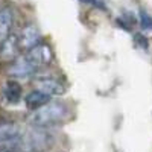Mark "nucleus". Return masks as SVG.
<instances>
[{"mask_svg": "<svg viewBox=\"0 0 152 152\" xmlns=\"http://www.w3.org/2000/svg\"><path fill=\"white\" fill-rule=\"evenodd\" d=\"M21 85L17 81H8L3 87V96L8 104H18L21 99Z\"/></svg>", "mask_w": 152, "mask_h": 152, "instance_id": "nucleus-11", "label": "nucleus"}, {"mask_svg": "<svg viewBox=\"0 0 152 152\" xmlns=\"http://www.w3.org/2000/svg\"><path fill=\"white\" fill-rule=\"evenodd\" d=\"M0 152H21L17 148H9V146H0Z\"/></svg>", "mask_w": 152, "mask_h": 152, "instance_id": "nucleus-14", "label": "nucleus"}, {"mask_svg": "<svg viewBox=\"0 0 152 152\" xmlns=\"http://www.w3.org/2000/svg\"><path fill=\"white\" fill-rule=\"evenodd\" d=\"M47 102H50V96L46 94L41 90H38V88H37V90H34V91H31L26 96V99H24V104H26L28 110H31V111H35L38 108H41Z\"/></svg>", "mask_w": 152, "mask_h": 152, "instance_id": "nucleus-10", "label": "nucleus"}, {"mask_svg": "<svg viewBox=\"0 0 152 152\" xmlns=\"http://www.w3.org/2000/svg\"><path fill=\"white\" fill-rule=\"evenodd\" d=\"M138 18H140V24L143 29H151L152 31V17L148 14L146 11H140L138 12Z\"/></svg>", "mask_w": 152, "mask_h": 152, "instance_id": "nucleus-12", "label": "nucleus"}, {"mask_svg": "<svg viewBox=\"0 0 152 152\" xmlns=\"http://www.w3.org/2000/svg\"><path fill=\"white\" fill-rule=\"evenodd\" d=\"M35 85H37L38 90L44 91L49 96H62L67 91L66 84H62V82H59L53 78H40V79L35 81Z\"/></svg>", "mask_w": 152, "mask_h": 152, "instance_id": "nucleus-7", "label": "nucleus"}, {"mask_svg": "<svg viewBox=\"0 0 152 152\" xmlns=\"http://www.w3.org/2000/svg\"><path fill=\"white\" fill-rule=\"evenodd\" d=\"M81 2H82V3H90V5H94V6H99V8L104 9V5H100L99 0H81Z\"/></svg>", "mask_w": 152, "mask_h": 152, "instance_id": "nucleus-15", "label": "nucleus"}, {"mask_svg": "<svg viewBox=\"0 0 152 152\" xmlns=\"http://www.w3.org/2000/svg\"><path fill=\"white\" fill-rule=\"evenodd\" d=\"M12 24H14V14L12 9L5 6L0 9V43H2L8 35H11Z\"/></svg>", "mask_w": 152, "mask_h": 152, "instance_id": "nucleus-9", "label": "nucleus"}, {"mask_svg": "<svg viewBox=\"0 0 152 152\" xmlns=\"http://www.w3.org/2000/svg\"><path fill=\"white\" fill-rule=\"evenodd\" d=\"M18 50H20L18 37H15V35H8L5 40L0 43V56L6 61L15 59L17 55H18Z\"/></svg>", "mask_w": 152, "mask_h": 152, "instance_id": "nucleus-8", "label": "nucleus"}, {"mask_svg": "<svg viewBox=\"0 0 152 152\" xmlns=\"http://www.w3.org/2000/svg\"><path fill=\"white\" fill-rule=\"evenodd\" d=\"M24 56H26L29 61H31V64L37 69H41V67H46L49 64H52V61H53V53H52V50H50V47L47 44H37L35 47L29 49L26 53H24Z\"/></svg>", "mask_w": 152, "mask_h": 152, "instance_id": "nucleus-3", "label": "nucleus"}, {"mask_svg": "<svg viewBox=\"0 0 152 152\" xmlns=\"http://www.w3.org/2000/svg\"><path fill=\"white\" fill-rule=\"evenodd\" d=\"M40 43H41V34L37 29V26H34V24H26V26L21 29L20 37H18L20 49L24 50V52H28L29 49L35 47Z\"/></svg>", "mask_w": 152, "mask_h": 152, "instance_id": "nucleus-6", "label": "nucleus"}, {"mask_svg": "<svg viewBox=\"0 0 152 152\" xmlns=\"http://www.w3.org/2000/svg\"><path fill=\"white\" fill-rule=\"evenodd\" d=\"M69 117V108L62 102H47L41 108L32 111L29 116V123L34 128H50L62 123Z\"/></svg>", "mask_w": 152, "mask_h": 152, "instance_id": "nucleus-1", "label": "nucleus"}, {"mask_svg": "<svg viewBox=\"0 0 152 152\" xmlns=\"http://www.w3.org/2000/svg\"><path fill=\"white\" fill-rule=\"evenodd\" d=\"M53 143V135L47 132L46 128H35L28 134L21 135L18 142V149L24 152H44L52 148Z\"/></svg>", "mask_w": 152, "mask_h": 152, "instance_id": "nucleus-2", "label": "nucleus"}, {"mask_svg": "<svg viewBox=\"0 0 152 152\" xmlns=\"http://www.w3.org/2000/svg\"><path fill=\"white\" fill-rule=\"evenodd\" d=\"M37 67L31 64V61L26 56H18L15 59H12L11 66L8 69V75L12 78H29V76L37 73Z\"/></svg>", "mask_w": 152, "mask_h": 152, "instance_id": "nucleus-5", "label": "nucleus"}, {"mask_svg": "<svg viewBox=\"0 0 152 152\" xmlns=\"http://www.w3.org/2000/svg\"><path fill=\"white\" fill-rule=\"evenodd\" d=\"M134 41L137 43V46H140L142 49H148L149 47V43H148V38L142 34H135L134 35Z\"/></svg>", "mask_w": 152, "mask_h": 152, "instance_id": "nucleus-13", "label": "nucleus"}, {"mask_svg": "<svg viewBox=\"0 0 152 152\" xmlns=\"http://www.w3.org/2000/svg\"><path fill=\"white\" fill-rule=\"evenodd\" d=\"M23 132L18 125L12 122H0V146L17 148Z\"/></svg>", "mask_w": 152, "mask_h": 152, "instance_id": "nucleus-4", "label": "nucleus"}]
</instances>
